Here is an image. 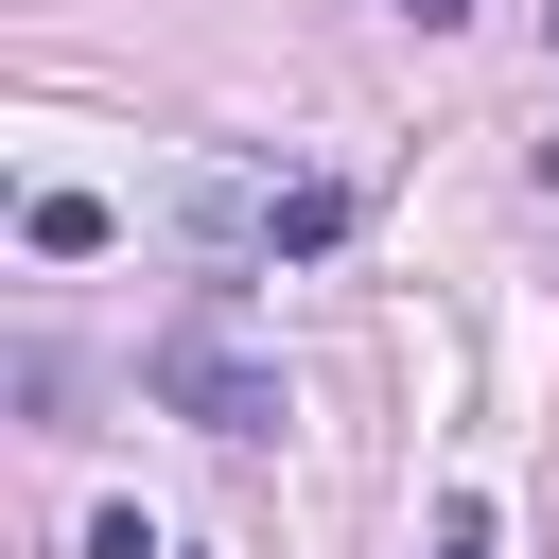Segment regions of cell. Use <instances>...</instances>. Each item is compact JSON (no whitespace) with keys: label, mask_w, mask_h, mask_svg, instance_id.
Returning a JSON list of instances; mask_svg holds the SVG:
<instances>
[{"label":"cell","mask_w":559,"mask_h":559,"mask_svg":"<svg viewBox=\"0 0 559 559\" xmlns=\"http://www.w3.org/2000/svg\"><path fill=\"white\" fill-rule=\"evenodd\" d=\"M437 559H489V507H472V489L437 507Z\"/></svg>","instance_id":"5b68a950"},{"label":"cell","mask_w":559,"mask_h":559,"mask_svg":"<svg viewBox=\"0 0 559 559\" xmlns=\"http://www.w3.org/2000/svg\"><path fill=\"white\" fill-rule=\"evenodd\" d=\"M105 227H122V210H105V192H35V262H87V245H105Z\"/></svg>","instance_id":"3957f363"},{"label":"cell","mask_w":559,"mask_h":559,"mask_svg":"<svg viewBox=\"0 0 559 559\" xmlns=\"http://www.w3.org/2000/svg\"><path fill=\"white\" fill-rule=\"evenodd\" d=\"M402 17H419V35H454V17H472V0H402Z\"/></svg>","instance_id":"8992f818"},{"label":"cell","mask_w":559,"mask_h":559,"mask_svg":"<svg viewBox=\"0 0 559 559\" xmlns=\"http://www.w3.org/2000/svg\"><path fill=\"white\" fill-rule=\"evenodd\" d=\"M542 35H559V0H542Z\"/></svg>","instance_id":"ba28073f"},{"label":"cell","mask_w":559,"mask_h":559,"mask_svg":"<svg viewBox=\"0 0 559 559\" xmlns=\"http://www.w3.org/2000/svg\"><path fill=\"white\" fill-rule=\"evenodd\" d=\"M140 402H157V419H192V437H280V419H297V402H280V367H262L227 314H157V332H140Z\"/></svg>","instance_id":"6da1fadb"},{"label":"cell","mask_w":559,"mask_h":559,"mask_svg":"<svg viewBox=\"0 0 559 559\" xmlns=\"http://www.w3.org/2000/svg\"><path fill=\"white\" fill-rule=\"evenodd\" d=\"M524 175H542V192H559V140H542V157H524Z\"/></svg>","instance_id":"52a82bcc"},{"label":"cell","mask_w":559,"mask_h":559,"mask_svg":"<svg viewBox=\"0 0 559 559\" xmlns=\"http://www.w3.org/2000/svg\"><path fill=\"white\" fill-rule=\"evenodd\" d=\"M87 559H157V524L140 507H87Z\"/></svg>","instance_id":"277c9868"},{"label":"cell","mask_w":559,"mask_h":559,"mask_svg":"<svg viewBox=\"0 0 559 559\" xmlns=\"http://www.w3.org/2000/svg\"><path fill=\"white\" fill-rule=\"evenodd\" d=\"M332 245H349V192H332V175L262 192V262H332Z\"/></svg>","instance_id":"7a4b0ae2"}]
</instances>
